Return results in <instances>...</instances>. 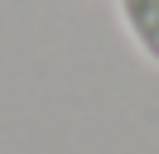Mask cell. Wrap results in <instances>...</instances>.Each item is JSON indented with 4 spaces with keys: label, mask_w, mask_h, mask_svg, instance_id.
I'll return each mask as SVG.
<instances>
[{
    "label": "cell",
    "mask_w": 159,
    "mask_h": 154,
    "mask_svg": "<svg viewBox=\"0 0 159 154\" xmlns=\"http://www.w3.org/2000/svg\"><path fill=\"white\" fill-rule=\"evenodd\" d=\"M116 10L130 38L140 43V53L149 63H159V0H116Z\"/></svg>",
    "instance_id": "1"
}]
</instances>
